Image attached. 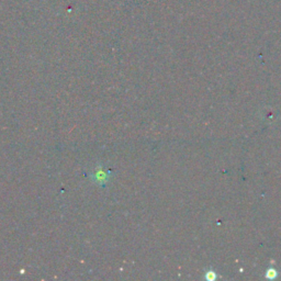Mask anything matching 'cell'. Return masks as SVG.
<instances>
[{
  "label": "cell",
  "instance_id": "6da1fadb",
  "mask_svg": "<svg viewBox=\"0 0 281 281\" xmlns=\"http://www.w3.org/2000/svg\"><path fill=\"white\" fill-rule=\"evenodd\" d=\"M278 276H279V272L278 270L276 269V268L274 267H269L268 269L266 270V274H265V277L267 279H270V280H274L276 278H278Z\"/></svg>",
  "mask_w": 281,
  "mask_h": 281
},
{
  "label": "cell",
  "instance_id": "7a4b0ae2",
  "mask_svg": "<svg viewBox=\"0 0 281 281\" xmlns=\"http://www.w3.org/2000/svg\"><path fill=\"white\" fill-rule=\"evenodd\" d=\"M204 279H207L209 281H215L217 279V275L215 270L210 269L208 271H205V275H204Z\"/></svg>",
  "mask_w": 281,
  "mask_h": 281
}]
</instances>
